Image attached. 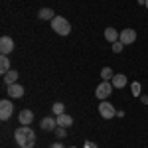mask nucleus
Returning <instances> with one entry per match:
<instances>
[{
    "label": "nucleus",
    "mask_w": 148,
    "mask_h": 148,
    "mask_svg": "<svg viewBox=\"0 0 148 148\" xmlns=\"http://www.w3.org/2000/svg\"><path fill=\"white\" fill-rule=\"evenodd\" d=\"M40 126H42V130L51 132V130H56V128H57V121H56V119H51V116H44L42 123H40Z\"/></svg>",
    "instance_id": "obj_9"
},
{
    "label": "nucleus",
    "mask_w": 148,
    "mask_h": 148,
    "mask_svg": "<svg viewBox=\"0 0 148 148\" xmlns=\"http://www.w3.org/2000/svg\"><path fill=\"white\" fill-rule=\"evenodd\" d=\"M123 47H125L123 42H114V44H113V51H114V53H121V51H123Z\"/></svg>",
    "instance_id": "obj_21"
},
{
    "label": "nucleus",
    "mask_w": 148,
    "mask_h": 148,
    "mask_svg": "<svg viewBox=\"0 0 148 148\" xmlns=\"http://www.w3.org/2000/svg\"><path fill=\"white\" fill-rule=\"evenodd\" d=\"M63 111H65V105H63V103H56V105H53V107H51V113L56 114H63Z\"/></svg>",
    "instance_id": "obj_18"
},
{
    "label": "nucleus",
    "mask_w": 148,
    "mask_h": 148,
    "mask_svg": "<svg viewBox=\"0 0 148 148\" xmlns=\"http://www.w3.org/2000/svg\"><path fill=\"white\" fill-rule=\"evenodd\" d=\"M119 42H123L125 46H128V44H134V42H136V32H134L132 28H125V30L119 34Z\"/></svg>",
    "instance_id": "obj_6"
},
{
    "label": "nucleus",
    "mask_w": 148,
    "mask_h": 148,
    "mask_svg": "<svg viewBox=\"0 0 148 148\" xmlns=\"http://www.w3.org/2000/svg\"><path fill=\"white\" fill-rule=\"evenodd\" d=\"M111 83H113L114 89H123L126 83H128V79H126V75H123V73H116L113 79H111Z\"/></svg>",
    "instance_id": "obj_11"
},
{
    "label": "nucleus",
    "mask_w": 148,
    "mask_h": 148,
    "mask_svg": "<svg viewBox=\"0 0 148 148\" xmlns=\"http://www.w3.org/2000/svg\"><path fill=\"white\" fill-rule=\"evenodd\" d=\"M12 49H14V40L8 38V36H2L0 38V53L8 56V53H12Z\"/></svg>",
    "instance_id": "obj_7"
},
{
    "label": "nucleus",
    "mask_w": 148,
    "mask_h": 148,
    "mask_svg": "<svg viewBox=\"0 0 148 148\" xmlns=\"http://www.w3.org/2000/svg\"><path fill=\"white\" fill-rule=\"evenodd\" d=\"M38 18H40V20H49V22H51V20L56 18V12L51 10V8H42V10L38 12Z\"/></svg>",
    "instance_id": "obj_13"
},
{
    "label": "nucleus",
    "mask_w": 148,
    "mask_h": 148,
    "mask_svg": "<svg viewBox=\"0 0 148 148\" xmlns=\"http://www.w3.org/2000/svg\"><path fill=\"white\" fill-rule=\"evenodd\" d=\"M8 71H10V59H8V56H0V73L6 75Z\"/></svg>",
    "instance_id": "obj_16"
},
{
    "label": "nucleus",
    "mask_w": 148,
    "mask_h": 148,
    "mask_svg": "<svg viewBox=\"0 0 148 148\" xmlns=\"http://www.w3.org/2000/svg\"><path fill=\"white\" fill-rule=\"evenodd\" d=\"M119 34H121V32H116L114 28H107V30H105V40L111 42V44H114V42H119Z\"/></svg>",
    "instance_id": "obj_14"
},
{
    "label": "nucleus",
    "mask_w": 148,
    "mask_h": 148,
    "mask_svg": "<svg viewBox=\"0 0 148 148\" xmlns=\"http://www.w3.org/2000/svg\"><path fill=\"white\" fill-rule=\"evenodd\" d=\"M83 148H99V146H97V142H93V140H87V142L83 144Z\"/></svg>",
    "instance_id": "obj_22"
},
{
    "label": "nucleus",
    "mask_w": 148,
    "mask_h": 148,
    "mask_svg": "<svg viewBox=\"0 0 148 148\" xmlns=\"http://www.w3.org/2000/svg\"><path fill=\"white\" fill-rule=\"evenodd\" d=\"M99 114H101L103 119L111 121V119H114V116H116V109H114L109 101H101V103H99Z\"/></svg>",
    "instance_id": "obj_4"
},
{
    "label": "nucleus",
    "mask_w": 148,
    "mask_h": 148,
    "mask_svg": "<svg viewBox=\"0 0 148 148\" xmlns=\"http://www.w3.org/2000/svg\"><path fill=\"white\" fill-rule=\"evenodd\" d=\"M49 148H65V146H63L61 142H53V144H51V146H49Z\"/></svg>",
    "instance_id": "obj_24"
},
{
    "label": "nucleus",
    "mask_w": 148,
    "mask_h": 148,
    "mask_svg": "<svg viewBox=\"0 0 148 148\" xmlns=\"http://www.w3.org/2000/svg\"><path fill=\"white\" fill-rule=\"evenodd\" d=\"M16 81H18V71H16V69H10V71L4 75V83H6V85H14Z\"/></svg>",
    "instance_id": "obj_15"
},
{
    "label": "nucleus",
    "mask_w": 148,
    "mask_h": 148,
    "mask_svg": "<svg viewBox=\"0 0 148 148\" xmlns=\"http://www.w3.org/2000/svg\"><path fill=\"white\" fill-rule=\"evenodd\" d=\"M146 10H148V0H146Z\"/></svg>",
    "instance_id": "obj_26"
},
{
    "label": "nucleus",
    "mask_w": 148,
    "mask_h": 148,
    "mask_svg": "<svg viewBox=\"0 0 148 148\" xmlns=\"http://www.w3.org/2000/svg\"><path fill=\"white\" fill-rule=\"evenodd\" d=\"M18 121H20L22 125L30 126V125H32V123H34V113H32L30 109H22V111L18 113Z\"/></svg>",
    "instance_id": "obj_8"
},
{
    "label": "nucleus",
    "mask_w": 148,
    "mask_h": 148,
    "mask_svg": "<svg viewBox=\"0 0 148 148\" xmlns=\"http://www.w3.org/2000/svg\"><path fill=\"white\" fill-rule=\"evenodd\" d=\"M130 89H132V95H134V97H140V95H142V85H140L138 81H134V83L130 85Z\"/></svg>",
    "instance_id": "obj_19"
},
{
    "label": "nucleus",
    "mask_w": 148,
    "mask_h": 148,
    "mask_svg": "<svg viewBox=\"0 0 148 148\" xmlns=\"http://www.w3.org/2000/svg\"><path fill=\"white\" fill-rule=\"evenodd\" d=\"M8 95H10V99H20V97H24V87L18 83L8 85Z\"/></svg>",
    "instance_id": "obj_10"
},
{
    "label": "nucleus",
    "mask_w": 148,
    "mask_h": 148,
    "mask_svg": "<svg viewBox=\"0 0 148 148\" xmlns=\"http://www.w3.org/2000/svg\"><path fill=\"white\" fill-rule=\"evenodd\" d=\"M114 77V73H113V69L111 67H103L101 69V79L103 81H111Z\"/></svg>",
    "instance_id": "obj_17"
},
{
    "label": "nucleus",
    "mask_w": 148,
    "mask_h": 148,
    "mask_svg": "<svg viewBox=\"0 0 148 148\" xmlns=\"http://www.w3.org/2000/svg\"><path fill=\"white\" fill-rule=\"evenodd\" d=\"M51 30L59 36H67L71 32V24L63 18V16H56L53 20H51Z\"/></svg>",
    "instance_id": "obj_2"
},
{
    "label": "nucleus",
    "mask_w": 148,
    "mask_h": 148,
    "mask_svg": "<svg viewBox=\"0 0 148 148\" xmlns=\"http://www.w3.org/2000/svg\"><path fill=\"white\" fill-rule=\"evenodd\" d=\"M140 101H142V105H148V95H140Z\"/></svg>",
    "instance_id": "obj_23"
},
{
    "label": "nucleus",
    "mask_w": 148,
    "mask_h": 148,
    "mask_svg": "<svg viewBox=\"0 0 148 148\" xmlns=\"http://www.w3.org/2000/svg\"><path fill=\"white\" fill-rule=\"evenodd\" d=\"M56 121H57V126H65V128H69V126L73 125V119L69 116V114H57L56 116Z\"/></svg>",
    "instance_id": "obj_12"
},
{
    "label": "nucleus",
    "mask_w": 148,
    "mask_h": 148,
    "mask_svg": "<svg viewBox=\"0 0 148 148\" xmlns=\"http://www.w3.org/2000/svg\"><path fill=\"white\" fill-rule=\"evenodd\" d=\"M56 136L57 138H65L67 136V128H65V126H57L56 128Z\"/></svg>",
    "instance_id": "obj_20"
},
{
    "label": "nucleus",
    "mask_w": 148,
    "mask_h": 148,
    "mask_svg": "<svg viewBox=\"0 0 148 148\" xmlns=\"http://www.w3.org/2000/svg\"><path fill=\"white\" fill-rule=\"evenodd\" d=\"M138 6H146V0H138Z\"/></svg>",
    "instance_id": "obj_25"
},
{
    "label": "nucleus",
    "mask_w": 148,
    "mask_h": 148,
    "mask_svg": "<svg viewBox=\"0 0 148 148\" xmlns=\"http://www.w3.org/2000/svg\"><path fill=\"white\" fill-rule=\"evenodd\" d=\"M14 113V105L10 99H2L0 101V121H8Z\"/></svg>",
    "instance_id": "obj_5"
},
{
    "label": "nucleus",
    "mask_w": 148,
    "mask_h": 148,
    "mask_svg": "<svg viewBox=\"0 0 148 148\" xmlns=\"http://www.w3.org/2000/svg\"><path fill=\"white\" fill-rule=\"evenodd\" d=\"M14 140L20 148H34L36 144V132L32 130V126L22 125L20 128L14 130Z\"/></svg>",
    "instance_id": "obj_1"
},
{
    "label": "nucleus",
    "mask_w": 148,
    "mask_h": 148,
    "mask_svg": "<svg viewBox=\"0 0 148 148\" xmlns=\"http://www.w3.org/2000/svg\"><path fill=\"white\" fill-rule=\"evenodd\" d=\"M113 83L111 81H103L101 85L95 89V95H97V99H101V101H107L109 97H111V93H113Z\"/></svg>",
    "instance_id": "obj_3"
},
{
    "label": "nucleus",
    "mask_w": 148,
    "mask_h": 148,
    "mask_svg": "<svg viewBox=\"0 0 148 148\" xmlns=\"http://www.w3.org/2000/svg\"><path fill=\"white\" fill-rule=\"evenodd\" d=\"M71 148H77V146H71Z\"/></svg>",
    "instance_id": "obj_27"
}]
</instances>
